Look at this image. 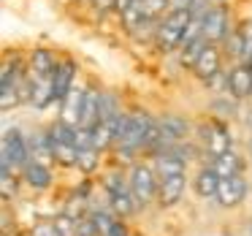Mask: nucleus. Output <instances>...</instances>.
<instances>
[{"mask_svg":"<svg viewBox=\"0 0 252 236\" xmlns=\"http://www.w3.org/2000/svg\"><path fill=\"white\" fill-rule=\"evenodd\" d=\"M30 163V138L25 136L19 128L6 131L3 141H0V171H17L28 169Z\"/></svg>","mask_w":252,"mask_h":236,"instance_id":"obj_1","label":"nucleus"},{"mask_svg":"<svg viewBox=\"0 0 252 236\" xmlns=\"http://www.w3.org/2000/svg\"><path fill=\"white\" fill-rule=\"evenodd\" d=\"M190 25H192V14L190 11H168V17L158 25V33H155L158 46L163 52L179 49V46L185 44V38H187Z\"/></svg>","mask_w":252,"mask_h":236,"instance_id":"obj_2","label":"nucleus"},{"mask_svg":"<svg viewBox=\"0 0 252 236\" xmlns=\"http://www.w3.org/2000/svg\"><path fill=\"white\" fill-rule=\"evenodd\" d=\"M155 120L147 114V111H133V114H127L125 120V128H122V136H120V149L122 152H136V149L147 147V136L149 131H152Z\"/></svg>","mask_w":252,"mask_h":236,"instance_id":"obj_3","label":"nucleus"},{"mask_svg":"<svg viewBox=\"0 0 252 236\" xmlns=\"http://www.w3.org/2000/svg\"><path fill=\"white\" fill-rule=\"evenodd\" d=\"M106 193H109L111 212L122 214V217L133 214L138 206H141V203H138V198L133 196L130 185H125V182H122V176H111V179H106Z\"/></svg>","mask_w":252,"mask_h":236,"instance_id":"obj_4","label":"nucleus"},{"mask_svg":"<svg viewBox=\"0 0 252 236\" xmlns=\"http://www.w3.org/2000/svg\"><path fill=\"white\" fill-rule=\"evenodd\" d=\"M130 190L138 198L141 206H147L155 196L160 193V182H158V171L149 169V166H136L130 174Z\"/></svg>","mask_w":252,"mask_h":236,"instance_id":"obj_5","label":"nucleus"},{"mask_svg":"<svg viewBox=\"0 0 252 236\" xmlns=\"http://www.w3.org/2000/svg\"><path fill=\"white\" fill-rule=\"evenodd\" d=\"M155 171H158L160 179L185 176V149L168 147V149H163V152H158V158H155Z\"/></svg>","mask_w":252,"mask_h":236,"instance_id":"obj_6","label":"nucleus"},{"mask_svg":"<svg viewBox=\"0 0 252 236\" xmlns=\"http://www.w3.org/2000/svg\"><path fill=\"white\" fill-rule=\"evenodd\" d=\"M201 138H203V147H206L209 158H217V155L230 152V133L225 131V125H220V122L203 125L201 128Z\"/></svg>","mask_w":252,"mask_h":236,"instance_id":"obj_7","label":"nucleus"},{"mask_svg":"<svg viewBox=\"0 0 252 236\" xmlns=\"http://www.w3.org/2000/svg\"><path fill=\"white\" fill-rule=\"evenodd\" d=\"M247 190H250V187H247L244 176L222 179V182H220V190H217V203H220V206H225V209L239 206V203L247 198Z\"/></svg>","mask_w":252,"mask_h":236,"instance_id":"obj_8","label":"nucleus"},{"mask_svg":"<svg viewBox=\"0 0 252 236\" xmlns=\"http://www.w3.org/2000/svg\"><path fill=\"white\" fill-rule=\"evenodd\" d=\"M228 35V11L222 6H212V11L203 17V38L209 44L222 41Z\"/></svg>","mask_w":252,"mask_h":236,"instance_id":"obj_9","label":"nucleus"},{"mask_svg":"<svg viewBox=\"0 0 252 236\" xmlns=\"http://www.w3.org/2000/svg\"><path fill=\"white\" fill-rule=\"evenodd\" d=\"M209 169L220 176V179H233V176H241L244 171V160H241L239 152H225V155H217V158H209Z\"/></svg>","mask_w":252,"mask_h":236,"instance_id":"obj_10","label":"nucleus"},{"mask_svg":"<svg viewBox=\"0 0 252 236\" xmlns=\"http://www.w3.org/2000/svg\"><path fill=\"white\" fill-rule=\"evenodd\" d=\"M158 125H160V133H163L165 147H174L176 141H182V138L190 133V122H187L185 117H179V114H165V117H160Z\"/></svg>","mask_w":252,"mask_h":236,"instance_id":"obj_11","label":"nucleus"},{"mask_svg":"<svg viewBox=\"0 0 252 236\" xmlns=\"http://www.w3.org/2000/svg\"><path fill=\"white\" fill-rule=\"evenodd\" d=\"M228 93L233 95L236 101L252 95V68L250 66H236L233 71L228 73Z\"/></svg>","mask_w":252,"mask_h":236,"instance_id":"obj_12","label":"nucleus"},{"mask_svg":"<svg viewBox=\"0 0 252 236\" xmlns=\"http://www.w3.org/2000/svg\"><path fill=\"white\" fill-rule=\"evenodd\" d=\"M100 98L103 95L98 90L87 87L84 90V101H82V117H79V128H90L93 131L100 122Z\"/></svg>","mask_w":252,"mask_h":236,"instance_id":"obj_13","label":"nucleus"},{"mask_svg":"<svg viewBox=\"0 0 252 236\" xmlns=\"http://www.w3.org/2000/svg\"><path fill=\"white\" fill-rule=\"evenodd\" d=\"M185 176H168V179H160V193H158V201L160 206H174V203L182 201V196H185Z\"/></svg>","mask_w":252,"mask_h":236,"instance_id":"obj_14","label":"nucleus"},{"mask_svg":"<svg viewBox=\"0 0 252 236\" xmlns=\"http://www.w3.org/2000/svg\"><path fill=\"white\" fill-rule=\"evenodd\" d=\"M192 71H195V76L203 79V82H209L212 76H217L220 73V52H217V46L209 44L206 49H203V55L195 60Z\"/></svg>","mask_w":252,"mask_h":236,"instance_id":"obj_15","label":"nucleus"},{"mask_svg":"<svg viewBox=\"0 0 252 236\" xmlns=\"http://www.w3.org/2000/svg\"><path fill=\"white\" fill-rule=\"evenodd\" d=\"M73 73H76V66L71 60L60 63L55 71V101H65L68 93L73 90Z\"/></svg>","mask_w":252,"mask_h":236,"instance_id":"obj_16","label":"nucleus"},{"mask_svg":"<svg viewBox=\"0 0 252 236\" xmlns=\"http://www.w3.org/2000/svg\"><path fill=\"white\" fill-rule=\"evenodd\" d=\"M82 101H84V90L73 87L68 93V98L63 101V122L79 128V117H82Z\"/></svg>","mask_w":252,"mask_h":236,"instance_id":"obj_17","label":"nucleus"},{"mask_svg":"<svg viewBox=\"0 0 252 236\" xmlns=\"http://www.w3.org/2000/svg\"><path fill=\"white\" fill-rule=\"evenodd\" d=\"M25 182H28L30 187H35V190H46V187L52 185V171H49V166L30 160L28 169H25Z\"/></svg>","mask_w":252,"mask_h":236,"instance_id":"obj_18","label":"nucleus"},{"mask_svg":"<svg viewBox=\"0 0 252 236\" xmlns=\"http://www.w3.org/2000/svg\"><path fill=\"white\" fill-rule=\"evenodd\" d=\"M220 176L214 174L212 169H203V171H198V176H195V193L201 198H217V190H220Z\"/></svg>","mask_w":252,"mask_h":236,"instance_id":"obj_19","label":"nucleus"},{"mask_svg":"<svg viewBox=\"0 0 252 236\" xmlns=\"http://www.w3.org/2000/svg\"><path fill=\"white\" fill-rule=\"evenodd\" d=\"M30 68H33L35 76H55L57 63H55L49 49H35L33 57H30Z\"/></svg>","mask_w":252,"mask_h":236,"instance_id":"obj_20","label":"nucleus"},{"mask_svg":"<svg viewBox=\"0 0 252 236\" xmlns=\"http://www.w3.org/2000/svg\"><path fill=\"white\" fill-rule=\"evenodd\" d=\"M52 223H55V228H57V234H60V236H79V220L73 217V214L60 212Z\"/></svg>","mask_w":252,"mask_h":236,"instance_id":"obj_21","label":"nucleus"},{"mask_svg":"<svg viewBox=\"0 0 252 236\" xmlns=\"http://www.w3.org/2000/svg\"><path fill=\"white\" fill-rule=\"evenodd\" d=\"M111 141H117L114 133H111V128L106 125V122H98V125L93 128V147L100 152V149H106Z\"/></svg>","mask_w":252,"mask_h":236,"instance_id":"obj_22","label":"nucleus"},{"mask_svg":"<svg viewBox=\"0 0 252 236\" xmlns=\"http://www.w3.org/2000/svg\"><path fill=\"white\" fill-rule=\"evenodd\" d=\"M52 155L60 166H76L79 160V149L73 144H60V147H52Z\"/></svg>","mask_w":252,"mask_h":236,"instance_id":"obj_23","label":"nucleus"},{"mask_svg":"<svg viewBox=\"0 0 252 236\" xmlns=\"http://www.w3.org/2000/svg\"><path fill=\"white\" fill-rule=\"evenodd\" d=\"M76 169L82 171V174H93V171L98 169V149L95 147L82 149V152H79V160H76Z\"/></svg>","mask_w":252,"mask_h":236,"instance_id":"obj_24","label":"nucleus"},{"mask_svg":"<svg viewBox=\"0 0 252 236\" xmlns=\"http://www.w3.org/2000/svg\"><path fill=\"white\" fill-rule=\"evenodd\" d=\"M19 101H22V87H0V109L3 111L14 109Z\"/></svg>","mask_w":252,"mask_h":236,"instance_id":"obj_25","label":"nucleus"},{"mask_svg":"<svg viewBox=\"0 0 252 236\" xmlns=\"http://www.w3.org/2000/svg\"><path fill=\"white\" fill-rule=\"evenodd\" d=\"M90 217H93V223H95V228H98V234L100 236H106L111 231V225L117 223V220H111V214L106 212V209H95L93 214H90Z\"/></svg>","mask_w":252,"mask_h":236,"instance_id":"obj_26","label":"nucleus"},{"mask_svg":"<svg viewBox=\"0 0 252 236\" xmlns=\"http://www.w3.org/2000/svg\"><path fill=\"white\" fill-rule=\"evenodd\" d=\"M0 190H3V198H14V193H17V174L0 171Z\"/></svg>","mask_w":252,"mask_h":236,"instance_id":"obj_27","label":"nucleus"},{"mask_svg":"<svg viewBox=\"0 0 252 236\" xmlns=\"http://www.w3.org/2000/svg\"><path fill=\"white\" fill-rule=\"evenodd\" d=\"M165 8H171V0H144V11H147L149 19H155Z\"/></svg>","mask_w":252,"mask_h":236,"instance_id":"obj_28","label":"nucleus"},{"mask_svg":"<svg viewBox=\"0 0 252 236\" xmlns=\"http://www.w3.org/2000/svg\"><path fill=\"white\" fill-rule=\"evenodd\" d=\"M79 236H100L90 214H87V217H82V220H79Z\"/></svg>","mask_w":252,"mask_h":236,"instance_id":"obj_29","label":"nucleus"},{"mask_svg":"<svg viewBox=\"0 0 252 236\" xmlns=\"http://www.w3.org/2000/svg\"><path fill=\"white\" fill-rule=\"evenodd\" d=\"M35 236H60L55 228V223H41L38 228H35Z\"/></svg>","mask_w":252,"mask_h":236,"instance_id":"obj_30","label":"nucleus"},{"mask_svg":"<svg viewBox=\"0 0 252 236\" xmlns=\"http://www.w3.org/2000/svg\"><path fill=\"white\" fill-rule=\"evenodd\" d=\"M195 0H171V11H190Z\"/></svg>","mask_w":252,"mask_h":236,"instance_id":"obj_31","label":"nucleus"},{"mask_svg":"<svg viewBox=\"0 0 252 236\" xmlns=\"http://www.w3.org/2000/svg\"><path fill=\"white\" fill-rule=\"evenodd\" d=\"M106 236H130V231H127V225L125 223H120V220H117L114 225H111V231Z\"/></svg>","mask_w":252,"mask_h":236,"instance_id":"obj_32","label":"nucleus"},{"mask_svg":"<svg viewBox=\"0 0 252 236\" xmlns=\"http://www.w3.org/2000/svg\"><path fill=\"white\" fill-rule=\"evenodd\" d=\"M133 3H138V0H117V6H114V8H117V11H120V14H125L127 8L133 6Z\"/></svg>","mask_w":252,"mask_h":236,"instance_id":"obj_33","label":"nucleus"},{"mask_svg":"<svg viewBox=\"0 0 252 236\" xmlns=\"http://www.w3.org/2000/svg\"><path fill=\"white\" fill-rule=\"evenodd\" d=\"M95 6H98L100 11H106V8H114L117 6V0H95Z\"/></svg>","mask_w":252,"mask_h":236,"instance_id":"obj_34","label":"nucleus"},{"mask_svg":"<svg viewBox=\"0 0 252 236\" xmlns=\"http://www.w3.org/2000/svg\"><path fill=\"white\" fill-rule=\"evenodd\" d=\"M250 152H252V138H250Z\"/></svg>","mask_w":252,"mask_h":236,"instance_id":"obj_35","label":"nucleus"},{"mask_svg":"<svg viewBox=\"0 0 252 236\" xmlns=\"http://www.w3.org/2000/svg\"><path fill=\"white\" fill-rule=\"evenodd\" d=\"M93 3H95V0H93Z\"/></svg>","mask_w":252,"mask_h":236,"instance_id":"obj_36","label":"nucleus"}]
</instances>
